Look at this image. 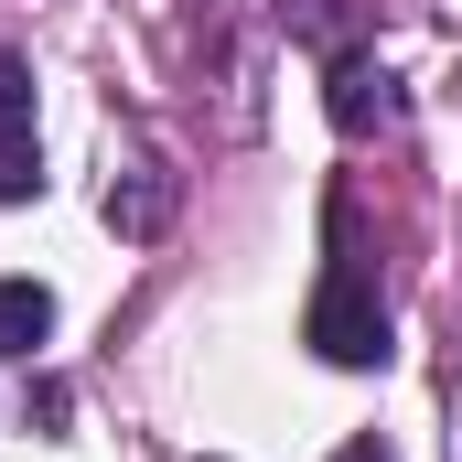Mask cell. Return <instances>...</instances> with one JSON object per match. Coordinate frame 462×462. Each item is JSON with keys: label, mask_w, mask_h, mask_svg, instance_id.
Instances as JSON below:
<instances>
[{"label": "cell", "mask_w": 462, "mask_h": 462, "mask_svg": "<svg viewBox=\"0 0 462 462\" xmlns=\"http://www.w3.org/2000/svg\"><path fill=\"white\" fill-rule=\"evenodd\" d=\"M0 140H32V65L0 43Z\"/></svg>", "instance_id": "obj_4"}, {"label": "cell", "mask_w": 462, "mask_h": 462, "mask_svg": "<svg viewBox=\"0 0 462 462\" xmlns=\"http://www.w3.org/2000/svg\"><path fill=\"white\" fill-rule=\"evenodd\" d=\"M334 462H398V452H387V441H345Z\"/></svg>", "instance_id": "obj_6"}, {"label": "cell", "mask_w": 462, "mask_h": 462, "mask_svg": "<svg viewBox=\"0 0 462 462\" xmlns=\"http://www.w3.org/2000/svg\"><path fill=\"white\" fill-rule=\"evenodd\" d=\"M54 334V301H43V280H0V355H32Z\"/></svg>", "instance_id": "obj_2"}, {"label": "cell", "mask_w": 462, "mask_h": 462, "mask_svg": "<svg viewBox=\"0 0 462 462\" xmlns=\"http://www.w3.org/2000/svg\"><path fill=\"white\" fill-rule=\"evenodd\" d=\"M387 108H398V97H387L376 65H334V118H345V129H365V118H387Z\"/></svg>", "instance_id": "obj_3"}, {"label": "cell", "mask_w": 462, "mask_h": 462, "mask_svg": "<svg viewBox=\"0 0 462 462\" xmlns=\"http://www.w3.org/2000/svg\"><path fill=\"white\" fill-rule=\"evenodd\" d=\"M43 194V162H32V140H0V205H32Z\"/></svg>", "instance_id": "obj_5"}, {"label": "cell", "mask_w": 462, "mask_h": 462, "mask_svg": "<svg viewBox=\"0 0 462 462\" xmlns=\"http://www.w3.org/2000/svg\"><path fill=\"white\" fill-rule=\"evenodd\" d=\"M312 355L323 365H387V301H376V280H365V258H355L345 216H334V269H323V291H312Z\"/></svg>", "instance_id": "obj_1"}]
</instances>
